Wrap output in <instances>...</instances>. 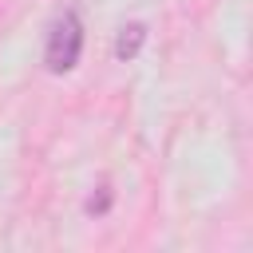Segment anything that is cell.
<instances>
[{
	"label": "cell",
	"mask_w": 253,
	"mask_h": 253,
	"mask_svg": "<svg viewBox=\"0 0 253 253\" xmlns=\"http://www.w3.org/2000/svg\"><path fill=\"white\" fill-rule=\"evenodd\" d=\"M79 51H83V24L75 12H63L55 24H51V36H47V51H43V63L47 71L63 75L79 63Z\"/></svg>",
	"instance_id": "1"
},
{
	"label": "cell",
	"mask_w": 253,
	"mask_h": 253,
	"mask_svg": "<svg viewBox=\"0 0 253 253\" xmlns=\"http://www.w3.org/2000/svg\"><path fill=\"white\" fill-rule=\"evenodd\" d=\"M142 40H146V24H123L119 28V40H115V59H134L138 55V47H142Z\"/></svg>",
	"instance_id": "2"
},
{
	"label": "cell",
	"mask_w": 253,
	"mask_h": 253,
	"mask_svg": "<svg viewBox=\"0 0 253 253\" xmlns=\"http://www.w3.org/2000/svg\"><path fill=\"white\" fill-rule=\"evenodd\" d=\"M107 206H111V194H107V190H103V194H99V198H91V202H87V213H103V210H107Z\"/></svg>",
	"instance_id": "3"
}]
</instances>
